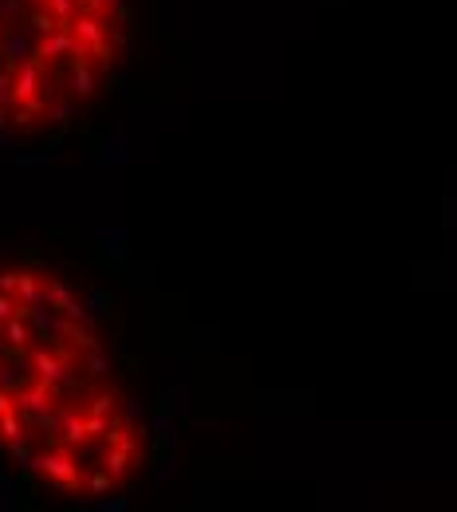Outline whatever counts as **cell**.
Instances as JSON below:
<instances>
[{
    "label": "cell",
    "mask_w": 457,
    "mask_h": 512,
    "mask_svg": "<svg viewBox=\"0 0 457 512\" xmlns=\"http://www.w3.org/2000/svg\"><path fill=\"white\" fill-rule=\"evenodd\" d=\"M127 52V0H0V134L91 107Z\"/></svg>",
    "instance_id": "7a4b0ae2"
},
{
    "label": "cell",
    "mask_w": 457,
    "mask_h": 512,
    "mask_svg": "<svg viewBox=\"0 0 457 512\" xmlns=\"http://www.w3.org/2000/svg\"><path fill=\"white\" fill-rule=\"evenodd\" d=\"M0 457L67 501L146 469V418L91 300L48 264H0Z\"/></svg>",
    "instance_id": "6da1fadb"
}]
</instances>
